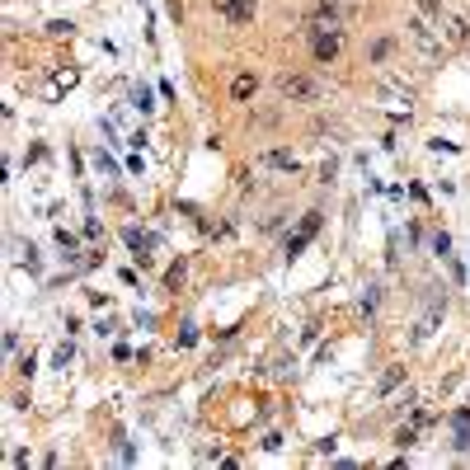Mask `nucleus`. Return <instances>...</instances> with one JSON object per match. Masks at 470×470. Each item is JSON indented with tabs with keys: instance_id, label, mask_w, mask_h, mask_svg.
<instances>
[{
	"instance_id": "7ed1b4c3",
	"label": "nucleus",
	"mask_w": 470,
	"mask_h": 470,
	"mask_svg": "<svg viewBox=\"0 0 470 470\" xmlns=\"http://www.w3.org/2000/svg\"><path fill=\"white\" fill-rule=\"evenodd\" d=\"M320 231V212H306V221H301V231L292 235V240H287V259H297L301 250H306V245H311V235Z\"/></svg>"
},
{
	"instance_id": "f8f14e48",
	"label": "nucleus",
	"mask_w": 470,
	"mask_h": 470,
	"mask_svg": "<svg viewBox=\"0 0 470 470\" xmlns=\"http://www.w3.org/2000/svg\"><path fill=\"white\" fill-rule=\"evenodd\" d=\"M57 245H62V250L71 254V250H76V235H71V231H66V226H62V231H57Z\"/></svg>"
},
{
	"instance_id": "2eb2a0df",
	"label": "nucleus",
	"mask_w": 470,
	"mask_h": 470,
	"mask_svg": "<svg viewBox=\"0 0 470 470\" xmlns=\"http://www.w3.org/2000/svg\"><path fill=\"white\" fill-rule=\"evenodd\" d=\"M348 5H353V0H348Z\"/></svg>"
},
{
	"instance_id": "4468645a",
	"label": "nucleus",
	"mask_w": 470,
	"mask_h": 470,
	"mask_svg": "<svg viewBox=\"0 0 470 470\" xmlns=\"http://www.w3.org/2000/svg\"><path fill=\"white\" fill-rule=\"evenodd\" d=\"M179 282H184V264H174V268H170V278H165V287H179Z\"/></svg>"
},
{
	"instance_id": "9d476101",
	"label": "nucleus",
	"mask_w": 470,
	"mask_h": 470,
	"mask_svg": "<svg viewBox=\"0 0 470 470\" xmlns=\"http://www.w3.org/2000/svg\"><path fill=\"white\" fill-rule=\"evenodd\" d=\"M400 376H405V367H391V372L381 376V391H395V386H400Z\"/></svg>"
},
{
	"instance_id": "0eeeda50",
	"label": "nucleus",
	"mask_w": 470,
	"mask_h": 470,
	"mask_svg": "<svg viewBox=\"0 0 470 470\" xmlns=\"http://www.w3.org/2000/svg\"><path fill=\"white\" fill-rule=\"evenodd\" d=\"M254 90H259V80H254V76H235L231 80V99H240V104H245Z\"/></svg>"
},
{
	"instance_id": "39448f33",
	"label": "nucleus",
	"mask_w": 470,
	"mask_h": 470,
	"mask_svg": "<svg viewBox=\"0 0 470 470\" xmlns=\"http://www.w3.org/2000/svg\"><path fill=\"white\" fill-rule=\"evenodd\" d=\"M127 245H132V254H137V264H141V268L151 264V250H156V240H151V235H141L137 226H132V231H127Z\"/></svg>"
},
{
	"instance_id": "f257e3e1",
	"label": "nucleus",
	"mask_w": 470,
	"mask_h": 470,
	"mask_svg": "<svg viewBox=\"0 0 470 470\" xmlns=\"http://www.w3.org/2000/svg\"><path fill=\"white\" fill-rule=\"evenodd\" d=\"M278 94L287 99V104H311L315 94H320V85H315L311 76H282L278 80Z\"/></svg>"
},
{
	"instance_id": "20e7f679",
	"label": "nucleus",
	"mask_w": 470,
	"mask_h": 470,
	"mask_svg": "<svg viewBox=\"0 0 470 470\" xmlns=\"http://www.w3.org/2000/svg\"><path fill=\"white\" fill-rule=\"evenodd\" d=\"M217 15L231 24H250L254 19V0H217Z\"/></svg>"
},
{
	"instance_id": "ddd939ff",
	"label": "nucleus",
	"mask_w": 470,
	"mask_h": 470,
	"mask_svg": "<svg viewBox=\"0 0 470 470\" xmlns=\"http://www.w3.org/2000/svg\"><path fill=\"white\" fill-rule=\"evenodd\" d=\"M47 33H52V38H66V33H71V24H66V19H57V24H47Z\"/></svg>"
},
{
	"instance_id": "9b49d317",
	"label": "nucleus",
	"mask_w": 470,
	"mask_h": 470,
	"mask_svg": "<svg viewBox=\"0 0 470 470\" xmlns=\"http://www.w3.org/2000/svg\"><path fill=\"white\" fill-rule=\"evenodd\" d=\"M391 47H395V43H391V38H381V43H376V47H372V57H376V62H386V57H391Z\"/></svg>"
},
{
	"instance_id": "f03ea898",
	"label": "nucleus",
	"mask_w": 470,
	"mask_h": 470,
	"mask_svg": "<svg viewBox=\"0 0 470 470\" xmlns=\"http://www.w3.org/2000/svg\"><path fill=\"white\" fill-rule=\"evenodd\" d=\"M311 47H315V62H334V57H339V47H344V38H339V29H315L311 33Z\"/></svg>"
},
{
	"instance_id": "423d86ee",
	"label": "nucleus",
	"mask_w": 470,
	"mask_h": 470,
	"mask_svg": "<svg viewBox=\"0 0 470 470\" xmlns=\"http://www.w3.org/2000/svg\"><path fill=\"white\" fill-rule=\"evenodd\" d=\"M259 165H268V170H297V156L292 151H264Z\"/></svg>"
},
{
	"instance_id": "6e6552de",
	"label": "nucleus",
	"mask_w": 470,
	"mask_h": 470,
	"mask_svg": "<svg viewBox=\"0 0 470 470\" xmlns=\"http://www.w3.org/2000/svg\"><path fill=\"white\" fill-rule=\"evenodd\" d=\"M452 423H456V447H470V409H456Z\"/></svg>"
},
{
	"instance_id": "1a4fd4ad",
	"label": "nucleus",
	"mask_w": 470,
	"mask_h": 470,
	"mask_svg": "<svg viewBox=\"0 0 470 470\" xmlns=\"http://www.w3.org/2000/svg\"><path fill=\"white\" fill-rule=\"evenodd\" d=\"M76 71H71V66H66V71H57V76H52V85H47V94H66V90H71V85H76Z\"/></svg>"
}]
</instances>
